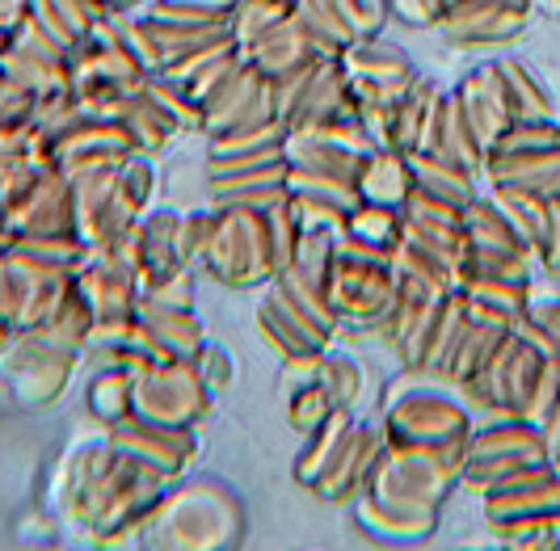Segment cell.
I'll return each instance as SVG.
<instances>
[{
	"instance_id": "6da1fadb",
	"label": "cell",
	"mask_w": 560,
	"mask_h": 551,
	"mask_svg": "<svg viewBox=\"0 0 560 551\" xmlns=\"http://www.w3.org/2000/svg\"><path fill=\"white\" fill-rule=\"evenodd\" d=\"M396 446L405 438V446H447V442L468 438V425L464 413L451 409L447 400H434V396H413L405 409L393 413Z\"/></svg>"
},
{
	"instance_id": "7a4b0ae2",
	"label": "cell",
	"mask_w": 560,
	"mask_h": 551,
	"mask_svg": "<svg viewBox=\"0 0 560 551\" xmlns=\"http://www.w3.org/2000/svg\"><path fill=\"white\" fill-rule=\"evenodd\" d=\"M451 4H455V0H393L396 17H405L409 26H430V22H443Z\"/></svg>"
},
{
	"instance_id": "3957f363",
	"label": "cell",
	"mask_w": 560,
	"mask_h": 551,
	"mask_svg": "<svg viewBox=\"0 0 560 551\" xmlns=\"http://www.w3.org/2000/svg\"><path fill=\"white\" fill-rule=\"evenodd\" d=\"M102 4H106V9H110V4H131V0H102Z\"/></svg>"
}]
</instances>
